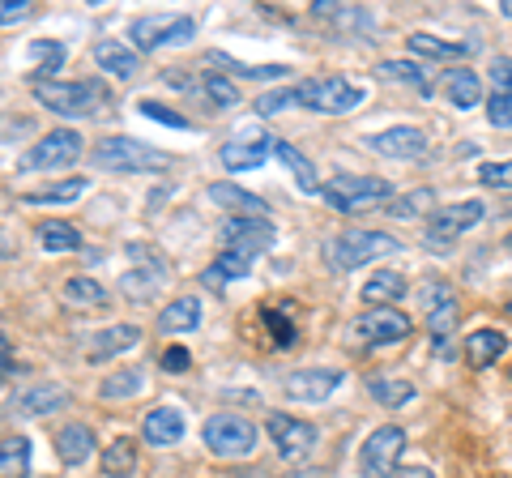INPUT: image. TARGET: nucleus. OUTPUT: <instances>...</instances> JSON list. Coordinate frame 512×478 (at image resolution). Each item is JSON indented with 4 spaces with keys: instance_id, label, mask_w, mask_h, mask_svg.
<instances>
[{
    "instance_id": "26",
    "label": "nucleus",
    "mask_w": 512,
    "mask_h": 478,
    "mask_svg": "<svg viewBox=\"0 0 512 478\" xmlns=\"http://www.w3.org/2000/svg\"><path fill=\"white\" fill-rule=\"evenodd\" d=\"M410 291L402 274H393V269H384V274L367 278L363 282V304L367 308H397V299H402Z\"/></svg>"
},
{
    "instance_id": "50",
    "label": "nucleus",
    "mask_w": 512,
    "mask_h": 478,
    "mask_svg": "<svg viewBox=\"0 0 512 478\" xmlns=\"http://www.w3.org/2000/svg\"><path fill=\"white\" fill-rule=\"evenodd\" d=\"M491 82H495V90H512V60L508 56H500L491 65Z\"/></svg>"
},
{
    "instance_id": "47",
    "label": "nucleus",
    "mask_w": 512,
    "mask_h": 478,
    "mask_svg": "<svg viewBox=\"0 0 512 478\" xmlns=\"http://www.w3.org/2000/svg\"><path fill=\"white\" fill-rule=\"evenodd\" d=\"M478 180H483L487 188H500V193H508V188H512V158H508V163H483V167H478Z\"/></svg>"
},
{
    "instance_id": "54",
    "label": "nucleus",
    "mask_w": 512,
    "mask_h": 478,
    "mask_svg": "<svg viewBox=\"0 0 512 478\" xmlns=\"http://www.w3.org/2000/svg\"><path fill=\"white\" fill-rule=\"evenodd\" d=\"M504 18H512V0H504Z\"/></svg>"
},
{
    "instance_id": "29",
    "label": "nucleus",
    "mask_w": 512,
    "mask_h": 478,
    "mask_svg": "<svg viewBox=\"0 0 512 478\" xmlns=\"http://www.w3.org/2000/svg\"><path fill=\"white\" fill-rule=\"evenodd\" d=\"M197 325H201V299H192V295L171 299V304L158 312V329L163 333H192Z\"/></svg>"
},
{
    "instance_id": "33",
    "label": "nucleus",
    "mask_w": 512,
    "mask_h": 478,
    "mask_svg": "<svg viewBox=\"0 0 512 478\" xmlns=\"http://www.w3.org/2000/svg\"><path fill=\"white\" fill-rule=\"evenodd\" d=\"M30 60H35V65H30V77H35V86H39V82H47L52 73H60L64 47H60L56 39H35V43H30Z\"/></svg>"
},
{
    "instance_id": "10",
    "label": "nucleus",
    "mask_w": 512,
    "mask_h": 478,
    "mask_svg": "<svg viewBox=\"0 0 512 478\" xmlns=\"http://www.w3.org/2000/svg\"><path fill=\"white\" fill-rule=\"evenodd\" d=\"M402 453H406V432L402 427H393V423L376 427V432L363 440V449H359V474L363 478H393Z\"/></svg>"
},
{
    "instance_id": "28",
    "label": "nucleus",
    "mask_w": 512,
    "mask_h": 478,
    "mask_svg": "<svg viewBox=\"0 0 512 478\" xmlns=\"http://www.w3.org/2000/svg\"><path fill=\"white\" fill-rule=\"evenodd\" d=\"M274 154L282 158V167H286V171H291V175H295L299 193H308V197H316V193H320V188H325V184H320V180H316V167L308 163V154H303V150H295V146H291V141H274Z\"/></svg>"
},
{
    "instance_id": "25",
    "label": "nucleus",
    "mask_w": 512,
    "mask_h": 478,
    "mask_svg": "<svg viewBox=\"0 0 512 478\" xmlns=\"http://www.w3.org/2000/svg\"><path fill=\"white\" fill-rule=\"evenodd\" d=\"M64 406H69V389H60V385H35L18 393V402H13V410L26 414V419H39V414H52Z\"/></svg>"
},
{
    "instance_id": "8",
    "label": "nucleus",
    "mask_w": 512,
    "mask_h": 478,
    "mask_svg": "<svg viewBox=\"0 0 512 478\" xmlns=\"http://www.w3.org/2000/svg\"><path fill=\"white\" fill-rule=\"evenodd\" d=\"M423 308H427V329L431 346L440 359H453V329H457V291L448 282H427L423 286Z\"/></svg>"
},
{
    "instance_id": "9",
    "label": "nucleus",
    "mask_w": 512,
    "mask_h": 478,
    "mask_svg": "<svg viewBox=\"0 0 512 478\" xmlns=\"http://www.w3.org/2000/svg\"><path fill=\"white\" fill-rule=\"evenodd\" d=\"M483 214H487L483 201H457V205H444V210H431L423 244H427L431 252H448V248H453V239H461L470 227H478V222H483Z\"/></svg>"
},
{
    "instance_id": "36",
    "label": "nucleus",
    "mask_w": 512,
    "mask_h": 478,
    "mask_svg": "<svg viewBox=\"0 0 512 478\" xmlns=\"http://www.w3.org/2000/svg\"><path fill=\"white\" fill-rule=\"evenodd\" d=\"M367 393H372L380 406L397 410V406H406L414 397V385H410V380H393V376H372V380H367Z\"/></svg>"
},
{
    "instance_id": "2",
    "label": "nucleus",
    "mask_w": 512,
    "mask_h": 478,
    "mask_svg": "<svg viewBox=\"0 0 512 478\" xmlns=\"http://www.w3.org/2000/svg\"><path fill=\"white\" fill-rule=\"evenodd\" d=\"M124 257H128V269L120 278V291L128 299H141V304H146V299H154V291H163V286L171 282V261L154 244L133 239V244L124 248Z\"/></svg>"
},
{
    "instance_id": "32",
    "label": "nucleus",
    "mask_w": 512,
    "mask_h": 478,
    "mask_svg": "<svg viewBox=\"0 0 512 478\" xmlns=\"http://www.w3.org/2000/svg\"><path fill=\"white\" fill-rule=\"evenodd\" d=\"M64 304H73V308H103L107 304V291L94 278L86 274H73V278H64Z\"/></svg>"
},
{
    "instance_id": "20",
    "label": "nucleus",
    "mask_w": 512,
    "mask_h": 478,
    "mask_svg": "<svg viewBox=\"0 0 512 478\" xmlns=\"http://www.w3.org/2000/svg\"><path fill=\"white\" fill-rule=\"evenodd\" d=\"M137 342H141V329H137V325H111V329L94 333V338L86 342V359H90V363L116 359V355H124V350H133Z\"/></svg>"
},
{
    "instance_id": "5",
    "label": "nucleus",
    "mask_w": 512,
    "mask_h": 478,
    "mask_svg": "<svg viewBox=\"0 0 512 478\" xmlns=\"http://www.w3.org/2000/svg\"><path fill=\"white\" fill-rule=\"evenodd\" d=\"M90 163L103 171L128 175V171H163V167H171V154L150 150L146 141H137V137H107L90 150Z\"/></svg>"
},
{
    "instance_id": "38",
    "label": "nucleus",
    "mask_w": 512,
    "mask_h": 478,
    "mask_svg": "<svg viewBox=\"0 0 512 478\" xmlns=\"http://www.w3.org/2000/svg\"><path fill=\"white\" fill-rule=\"evenodd\" d=\"M380 73L389 77V82H402L410 90H419L423 99H431V82H427V73L419 65H410V60H380Z\"/></svg>"
},
{
    "instance_id": "45",
    "label": "nucleus",
    "mask_w": 512,
    "mask_h": 478,
    "mask_svg": "<svg viewBox=\"0 0 512 478\" xmlns=\"http://www.w3.org/2000/svg\"><path fill=\"white\" fill-rule=\"evenodd\" d=\"M210 60H222L227 69H235V73H244V77H261V82H274V77H282V73H291L286 65H239V60H231V56H210Z\"/></svg>"
},
{
    "instance_id": "52",
    "label": "nucleus",
    "mask_w": 512,
    "mask_h": 478,
    "mask_svg": "<svg viewBox=\"0 0 512 478\" xmlns=\"http://www.w3.org/2000/svg\"><path fill=\"white\" fill-rule=\"evenodd\" d=\"M393 478H436L431 470H423V466H410V470H397Z\"/></svg>"
},
{
    "instance_id": "3",
    "label": "nucleus",
    "mask_w": 512,
    "mask_h": 478,
    "mask_svg": "<svg viewBox=\"0 0 512 478\" xmlns=\"http://www.w3.org/2000/svg\"><path fill=\"white\" fill-rule=\"evenodd\" d=\"M397 252V239L389 231H372V227H359V231H346L338 239H329L325 244V261L333 274H350V269H359L376 257H389Z\"/></svg>"
},
{
    "instance_id": "44",
    "label": "nucleus",
    "mask_w": 512,
    "mask_h": 478,
    "mask_svg": "<svg viewBox=\"0 0 512 478\" xmlns=\"http://www.w3.org/2000/svg\"><path fill=\"white\" fill-rule=\"evenodd\" d=\"M261 321L274 329V346H278V350H291V346H295V325L286 321L278 308H265V312H261Z\"/></svg>"
},
{
    "instance_id": "4",
    "label": "nucleus",
    "mask_w": 512,
    "mask_h": 478,
    "mask_svg": "<svg viewBox=\"0 0 512 478\" xmlns=\"http://www.w3.org/2000/svg\"><path fill=\"white\" fill-rule=\"evenodd\" d=\"M35 99L43 107H52L56 116H69V120L99 116V111L111 103L103 82H39L35 86Z\"/></svg>"
},
{
    "instance_id": "17",
    "label": "nucleus",
    "mask_w": 512,
    "mask_h": 478,
    "mask_svg": "<svg viewBox=\"0 0 512 478\" xmlns=\"http://www.w3.org/2000/svg\"><path fill=\"white\" fill-rule=\"evenodd\" d=\"M367 146L384 158H423L427 154V133L414 129V124H397V129H384L376 137H367Z\"/></svg>"
},
{
    "instance_id": "19",
    "label": "nucleus",
    "mask_w": 512,
    "mask_h": 478,
    "mask_svg": "<svg viewBox=\"0 0 512 478\" xmlns=\"http://www.w3.org/2000/svg\"><path fill=\"white\" fill-rule=\"evenodd\" d=\"M94 65H99L107 77H116V82H128V77H137L141 56L133 47H124L120 39H99L94 43Z\"/></svg>"
},
{
    "instance_id": "7",
    "label": "nucleus",
    "mask_w": 512,
    "mask_h": 478,
    "mask_svg": "<svg viewBox=\"0 0 512 478\" xmlns=\"http://www.w3.org/2000/svg\"><path fill=\"white\" fill-rule=\"evenodd\" d=\"M338 214H355L363 205H376V201H393V184L389 180H376V175H333V180L320 188Z\"/></svg>"
},
{
    "instance_id": "48",
    "label": "nucleus",
    "mask_w": 512,
    "mask_h": 478,
    "mask_svg": "<svg viewBox=\"0 0 512 478\" xmlns=\"http://www.w3.org/2000/svg\"><path fill=\"white\" fill-rule=\"evenodd\" d=\"M30 13H35V0H0V26L26 22Z\"/></svg>"
},
{
    "instance_id": "24",
    "label": "nucleus",
    "mask_w": 512,
    "mask_h": 478,
    "mask_svg": "<svg viewBox=\"0 0 512 478\" xmlns=\"http://www.w3.org/2000/svg\"><path fill=\"white\" fill-rule=\"evenodd\" d=\"M141 436H146L154 449H163V444H175V440L184 436V414H180V410H171V406L150 410L146 419H141Z\"/></svg>"
},
{
    "instance_id": "58",
    "label": "nucleus",
    "mask_w": 512,
    "mask_h": 478,
    "mask_svg": "<svg viewBox=\"0 0 512 478\" xmlns=\"http://www.w3.org/2000/svg\"><path fill=\"white\" fill-rule=\"evenodd\" d=\"M508 380H512V372H508Z\"/></svg>"
},
{
    "instance_id": "46",
    "label": "nucleus",
    "mask_w": 512,
    "mask_h": 478,
    "mask_svg": "<svg viewBox=\"0 0 512 478\" xmlns=\"http://www.w3.org/2000/svg\"><path fill=\"white\" fill-rule=\"evenodd\" d=\"M286 107H299L295 86L274 90V94H261V99H256V111H261V116H278V111H286Z\"/></svg>"
},
{
    "instance_id": "39",
    "label": "nucleus",
    "mask_w": 512,
    "mask_h": 478,
    "mask_svg": "<svg viewBox=\"0 0 512 478\" xmlns=\"http://www.w3.org/2000/svg\"><path fill=\"white\" fill-rule=\"evenodd\" d=\"M201 94H205V103L210 107H218V111H227V107H235L239 103V90H235V82H227L222 73H201Z\"/></svg>"
},
{
    "instance_id": "53",
    "label": "nucleus",
    "mask_w": 512,
    "mask_h": 478,
    "mask_svg": "<svg viewBox=\"0 0 512 478\" xmlns=\"http://www.w3.org/2000/svg\"><path fill=\"white\" fill-rule=\"evenodd\" d=\"M235 478H274V474H265V470H256V474H235Z\"/></svg>"
},
{
    "instance_id": "16",
    "label": "nucleus",
    "mask_w": 512,
    "mask_h": 478,
    "mask_svg": "<svg viewBox=\"0 0 512 478\" xmlns=\"http://www.w3.org/2000/svg\"><path fill=\"white\" fill-rule=\"evenodd\" d=\"M342 385V372L338 368H303V372H291L282 380V393L291 402H325V397Z\"/></svg>"
},
{
    "instance_id": "40",
    "label": "nucleus",
    "mask_w": 512,
    "mask_h": 478,
    "mask_svg": "<svg viewBox=\"0 0 512 478\" xmlns=\"http://www.w3.org/2000/svg\"><path fill=\"white\" fill-rule=\"evenodd\" d=\"M431 205H436V193H431V188H414V193L393 197L384 214H389V218H419L423 210H431Z\"/></svg>"
},
{
    "instance_id": "21",
    "label": "nucleus",
    "mask_w": 512,
    "mask_h": 478,
    "mask_svg": "<svg viewBox=\"0 0 512 478\" xmlns=\"http://www.w3.org/2000/svg\"><path fill=\"white\" fill-rule=\"evenodd\" d=\"M508 350V338L500 329H474L466 342H461V355H466V363L474 372H483V368H495V359H500Z\"/></svg>"
},
{
    "instance_id": "55",
    "label": "nucleus",
    "mask_w": 512,
    "mask_h": 478,
    "mask_svg": "<svg viewBox=\"0 0 512 478\" xmlns=\"http://www.w3.org/2000/svg\"><path fill=\"white\" fill-rule=\"evenodd\" d=\"M504 214H512V201H508V205H504Z\"/></svg>"
},
{
    "instance_id": "13",
    "label": "nucleus",
    "mask_w": 512,
    "mask_h": 478,
    "mask_svg": "<svg viewBox=\"0 0 512 478\" xmlns=\"http://www.w3.org/2000/svg\"><path fill=\"white\" fill-rule=\"evenodd\" d=\"M82 158V137H77L73 129H52L43 141H35L26 154L18 171H56V167H69Z\"/></svg>"
},
{
    "instance_id": "43",
    "label": "nucleus",
    "mask_w": 512,
    "mask_h": 478,
    "mask_svg": "<svg viewBox=\"0 0 512 478\" xmlns=\"http://www.w3.org/2000/svg\"><path fill=\"white\" fill-rule=\"evenodd\" d=\"M487 120L495 124V129H512V90H491Z\"/></svg>"
},
{
    "instance_id": "34",
    "label": "nucleus",
    "mask_w": 512,
    "mask_h": 478,
    "mask_svg": "<svg viewBox=\"0 0 512 478\" xmlns=\"http://www.w3.org/2000/svg\"><path fill=\"white\" fill-rule=\"evenodd\" d=\"M26 470H30V440L26 436L0 440V478H26Z\"/></svg>"
},
{
    "instance_id": "35",
    "label": "nucleus",
    "mask_w": 512,
    "mask_h": 478,
    "mask_svg": "<svg viewBox=\"0 0 512 478\" xmlns=\"http://www.w3.org/2000/svg\"><path fill=\"white\" fill-rule=\"evenodd\" d=\"M35 235H39V244L47 252H77V248H82V235H77V227H69V222H60V218L39 222Z\"/></svg>"
},
{
    "instance_id": "27",
    "label": "nucleus",
    "mask_w": 512,
    "mask_h": 478,
    "mask_svg": "<svg viewBox=\"0 0 512 478\" xmlns=\"http://www.w3.org/2000/svg\"><path fill=\"white\" fill-rule=\"evenodd\" d=\"M56 453H60L64 466H82V461L94 453V432L86 423L60 427V432H56Z\"/></svg>"
},
{
    "instance_id": "30",
    "label": "nucleus",
    "mask_w": 512,
    "mask_h": 478,
    "mask_svg": "<svg viewBox=\"0 0 512 478\" xmlns=\"http://www.w3.org/2000/svg\"><path fill=\"white\" fill-rule=\"evenodd\" d=\"M406 43H410V52L423 60H466L474 52V43H448L436 35H410Z\"/></svg>"
},
{
    "instance_id": "41",
    "label": "nucleus",
    "mask_w": 512,
    "mask_h": 478,
    "mask_svg": "<svg viewBox=\"0 0 512 478\" xmlns=\"http://www.w3.org/2000/svg\"><path fill=\"white\" fill-rule=\"evenodd\" d=\"M141 393V372H116L99 385L103 402H124V397H137Z\"/></svg>"
},
{
    "instance_id": "18",
    "label": "nucleus",
    "mask_w": 512,
    "mask_h": 478,
    "mask_svg": "<svg viewBox=\"0 0 512 478\" xmlns=\"http://www.w3.org/2000/svg\"><path fill=\"white\" fill-rule=\"evenodd\" d=\"M205 197H210L214 205H222V210H231V218H265V210H269L256 193H248V188H239V184H227V180L210 184Z\"/></svg>"
},
{
    "instance_id": "22",
    "label": "nucleus",
    "mask_w": 512,
    "mask_h": 478,
    "mask_svg": "<svg viewBox=\"0 0 512 478\" xmlns=\"http://www.w3.org/2000/svg\"><path fill=\"white\" fill-rule=\"evenodd\" d=\"M269 154H274V137L227 141V146H222V167L227 171H248V167H261Z\"/></svg>"
},
{
    "instance_id": "51",
    "label": "nucleus",
    "mask_w": 512,
    "mask_h": 478,
    "mask_svg": "<svg viewBox=\"0 0 512 478\" xmlns=\"http://www.w3.org/2000/svg\"><path fill=\"white\" fill-rule=\"evenodd\" d=\"M188 363H192V355H188V350H184V346H171V350H167V355H163V368H167V372H184V368H188Z\"/></svg>"
},
{
    "instance_id": "23",
    "label": "nucleus",
    "mask_w": 512,
    "mask_h": 478,
    "mask_svg": "<svg viewBox=\"0 0 512 478\" xmlns=\"http://www.w3.org/2000/svg\"><path fill=\"white\" fill-rule=\"evenodd\" d=\"M444 94H448V103H453L457 111H470V107L483 103V82H478L474 69L457 65V69L444 73Z\"/></svg>"
},
{
    "instance_id": "42",
    "label": "nucleus",
    "mask_w": 512,
    "mask_h": 478,
    "mask_svg": "<svg viewBox=\"0 0 512 478\" xmlns=\"http://www.w3.org/2000/svg\"><path fill=\"white\" fill-rule=\"evenodd\" d=\"M137 107H141V116H146V120H158V124H167V129H192L188 116H180V111H171V107L154 103V99H141Z\"/></svg>"
},
{
    "instance_id": "37",
    "label": "nucleus",
    "mask_w": 512,
    "mask_h": 478,
    "mask_svg": "<svg viewBox=\"0 0 512 478\" xmlns=\"http://www.w3.org/2000/svg\"><path fill=\"white\" fill-rule=\"evenodd\" d=\"M82 193H86V180L82 175H73V180H60L52 188H35V193H26L22 201L26 205H64V201H77Z\"/></svg>"
},
{
    "instance_id": "12",
    "label": "nucleus",
    "mask_w": 512,
    "mask_h": 478,
    "mask_svg": "<svg viewBox=\"0 0 512 478\" xmlns=\"http://www.w3.org/2000/svg\"><path fill=\"white\" fill-rule=\"evenodd\" d=\"M192 18L184 13H146L128 26V39H133L141 52H154V47H167V43H188L192 39Z\"/></svg>"
},
{
    "instance_id": "56",
    "label": "nucleus",
    "mask_w": 512,
    "mask_h": 478,
    "mask_svg": "<svg viewBox=\"0 0 512 478\" xmlns=\"http://www.w3.org/2000/svg\"><path fill=\"white\" fill-rule=\"evenodd\" d=\"M504 244H508V248H512V235H508V239H504Z\"/></svg>"
},
{
    "instance_id": "31",
    "label": "nucleus",
    "mask_w": 512,
    "mask_h": 478,
    "mask_svg": "<svg viewBox=\"0 0 512 478\" xmlns=\"http://www.w3.org/2000/svg\"><path fill=\"white\" fill-rule=\"evenodd\" d=\"M133 470H137V444L128 436H116L103 449V474L107 478H133Z\"/></svg>"
},
{
    "instance_id": "1",
    "label": "nucleus",
    "mask_w": 512,
    "mask_h": 478,
    "mask_svg": "<svg viewBox=\"0 0 512 478\" xmlns=\"http://www.w3.org/2000/svg\"><path fill=\"white\" fill-rule=\"evenodd\" d=\"M274 244V227L269 218H227L222 222V257L214 261V274L227 278H248L252 261Z\"/></svg>"
},
{
    "instance_id": "49",
    "label": "nucleus",
    "mask_w": 512,
    "mask_h": 478,
    "mask_svg": "<svg viewBox=\"0 0 512 478\" xmlns=\"http://www.w3.org/2000/svg\"><path fill=\"white\" fill-rule=\"evenodd\" d=\"M18 372V355H13V346H9V338H5V329H0V385Z\"/></svg>"
},
{
    "instance_id": "14",
    "label": "nucleus",
    "mask_w": 512,
    "mask_h": 478,
    "mask_svg": "<svg viewBox=\"0 0 512 478\" xmlns=\"http://www.w3.org/2000/svg\"><path fill=\"white\" fill-rule=\"evenodd\" d=\"M355 329H359V342H367V346H393V342L410 338L414 321L406 312H397V308H367Z\"/></svg>"
},
{
    "instance_id": "11",
    "label": "nucleus",
    "mask_w": 512,
    "mask_h": 478,
    "mask_svg": "<svg viewBox=\"0 0 512 478\" xmlns=\"http://www.w3.org/2000/svg\"><path fill=\"white\" fill-rule=\"evenodd\" d=\"M201 436H205V449L214 457H248L256 449V427L244 419V414H214Z\"/></svg>"
},
{
    "instance_id": "6",
    "label": "nucleus",
    "mask_w": 512,
    "mask_h": 478,
    "mask_svg": "<svg viewBox=\"0 0 512 478\" xmlns=\"http://www.w3.org/2000/svg\"><path fill=\"white\" fill-rule=\"evenodd\" d=\"M295 99L299 107L320 111V116H346L363 103V86L346 82V77H312V82L295 86Z\"/></svg>"
},
{
    "instance_id": "15",
    "label": "nucleus",
    "mask_w": 512,
    "mask_h": 478,
    "mask_svg": "<svg viewBox=\"0 0 512 478\" xmlns=\"http://www.w3.org/2000/svg\"><path fill=\"white\" fill-rule=\"evenodd\" d=\"M265 432H269V440L278 444V453L282 457H291V461H303L312 449H316V427L312 423H303V419H295V414H269L265 419Z\"/></svg>"
},
{
    "instance_id": "57",
    "label": "nucleus",
    "mask_w": 512,
    "mask_h": 478,
    "mask_svg": "<svg viewBox=\"0 0 512 478\" xmlns=\"http://www.w3.org/2000/svg\"><path fill=\"white\" fill-rule=\"evenodd\" d=\"M508 316H512V299H508Z\"/></svg>"
}]
</instances>
